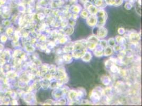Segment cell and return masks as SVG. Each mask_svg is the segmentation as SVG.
<instances>
[{
  "instance_id": "obj_1",
  "label": "cell",
  "mask_w": 142,
  "mask_h": 106,
  "mask_svg": "<svg viewBox=\"0 0 142 106\" xmlns=\"http://www.w3.org/2000/svg\"><path fill=\"white\" fill-rule=\"evenodd\" d=\"M87 0H80V1L81 2V3L82 2V3H84L85 2H87Z\"/></svg>"
},
{
  "instance_id": "obj_2",
  "label": "cell",
  "mask_w": 142,
  "mask_h": 106,
  "mask_svg": "<svg viewBox=\"0 0 142 106\" xmlns=\"http://www.w3.org/2000/svg\"><path fill=\"white\" fill-rule=\"evenodd\" d=\"M77 0H71V1H72V2H75Z\"/></svg>"
}]
</instances>
